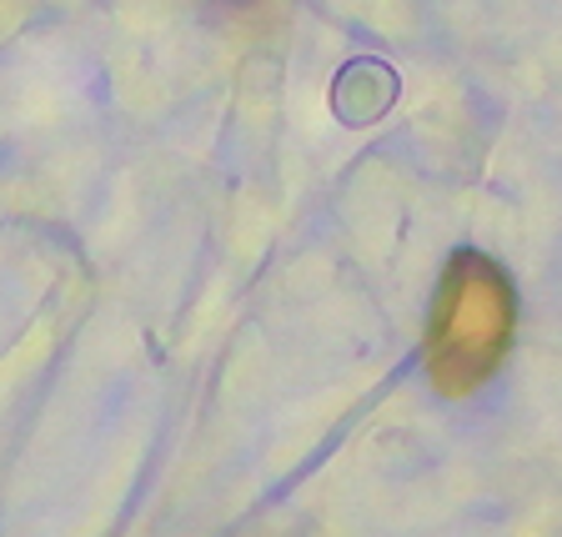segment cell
<instances>
[{"label":"cell","instance_id":"cell-1","mask_svg":"<svg viewBox=\"0 0 562 537\" xmlns=\"http://www.w3.org/2000/svg\"><path fill=\"white\" fill-rule=\"evenodd\" d=\"M517 332V292L482 251H457L442 271L427 327V372L442 398H468L507 357Z\"/></svg>","mask_w":562,"mask_h":537}]
</instances>
